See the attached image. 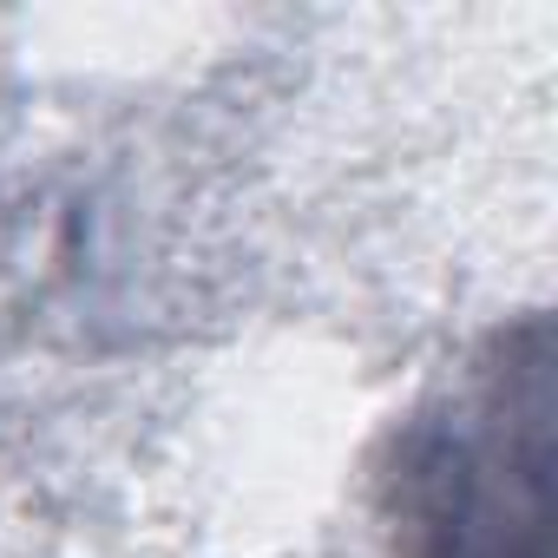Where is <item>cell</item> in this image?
Here are the masks:
<instances>
[{
    "label": "cell",
    "instance_id": "obj_1",
    "mask_svg": "<svg viewBox=\"0 0 558 558\" xmlns=\"http://www.w3.org/2000/svg\"><path fill=\"white\" fill-rule=\"evenodd\" d=\"M388 486L401 558H551V336L538 316L408 421Z\"/></svg>",
    "mask_w": 558,
    "mask_h": 558
}]
</instances>
